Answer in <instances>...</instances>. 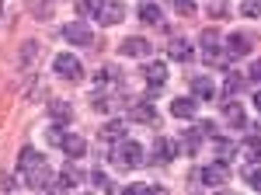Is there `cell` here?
Instances as JSON below:
<instances>
[{
    "label": "cell",
    "mask_w": 261,
    "mask_h": 195,
    "mask_svg": "<svg viewBox=\"0 0 261 195\" xmlns=\"http://www.w3.org/2000/svg\"><path fill=\"white\" fill-rule=\"evenodd\" d=\"M199 133H202V136H216V126H213V122H205V118H202V122H199Z\"/></svg>",
    "instance_id": "32"
},
{
    "label": "cell",
    "mask_w": 261,
    "mask_h": 195,
    "mask_svg": "<svg viewBox=\"0 0 261 195\" xmlns=\"http://www.w3.org/2000/svg\"><path fill=\"white\" fill-rule=\"evenodd\" d=\"M119 53L122 56H150V42L146 39H122V45H119Z\"/></svg>",
    "instance_id": "13"
},
{
    "label": "cell",
    "mask_w": 261,
    "mask_h": 195,
    "mask_svg": "<svg viewBox=\"0 0 261 195\" xmlns=\"http://www.w3.org/2000/svg\"><path fill=\"white\" fill-rule=\"evenodd\" d=\"M178 157V143L167 136H157V143H153V164H171Z\"/></svg>",
    "instance_id": "8"
},
{
    "label": "cell",
    "mask_w": 261,
    "mask_h": 195,
    "mask_svg": "<svg viewBox=\"0 0 261 195\" xmlns=\"http://www.w3.org/2000/svg\"><path fill=\"white\" fill-rule=\"evenodd\" d=\"M244 157H247V164H258L261 160V139L258 136H251V139H244Z\"/></svg>",
    "instance_id": "22"
},
{
    "label": "cell",
    "mask_w": 261,
    "mask_h": 195,
    "mask_svg": "<svg viewBox=\"0 0 261 195\" xmlns=\"http://www.w3.org/2000/svg\"><path fill=\"white\" fill-rule=\"evenodd\" d=\"M140 21L143 25H161V7H157V4H143L140 7Z\"/></svg>",
    "instance_id": "23"
},
{
    "label": "cell",
    "mask_w": 261,
    "mask_h": 195,
    "mask_svg": "<svg viewBox=\"0 0 261 195\" xmlns=\"http://www.w3.org/2000/svg\"><path fill=\"white\" fill-rule=\"evenodd\" d=\"M108 157H115V164L119 167H125V171H133V167H140L143 160V147L140 143H133V139H119V150L115 154H108Z\"/></svg>",
    "instance_id": "2"
},
{
    "label": "cell",
    "mask_w": 261,
    "mask_h": 195,
    "mask_svg": "<svg viewBox=\"0 0 261 195\" xmlns=\"http://www.w3.org/2000/svg\"><path fill=\"white\" fill-rule=\"evenodd\" d=\"M192 53H195V45H192V42H185V39L167 42V56H171V59H178V63L192 59Z\"/></svg>",
    "instance_id": "15"
},
{
    "label": "cell",
    "mask_w": 261,
    "mask_h": 195,
    "mask_svg": "<svg viewBox=\"0 0 261 195\" xmlns=\"http://www.w3.org/2000/svg\"><path fill=\"white\" fill-rule=\"evenodd\" d=\"M18 175H21V181H24L28 188H35V192H49V188H53V171H49V164L42 160V154L32 150V147L21 150Z\"/></svg>",
    "instance_id": "1"
},
{
    "label": "cell",
    "mask_w": 261,
    "mask_h": 195,
    "mask_svg": "<svg viewBox=\"0 0 261 195\" xmlns=\"http://www.w3.org/2000/svg\"><path fill=\"white\" fill-rule=\"evenodd\" d=\"M251 45H254V35H247V32H233V35L226 39V59L247 56V53H251Z\"/></svg>",
    "instance_id": "6"
},
{
    "label": "cell",
    "mask_w": 261,
    "mask_h": 195,
    "mask_svg": "<svg viewBox=\"0 0 261 195\" xmlns=\"http://www.w3.org/2000/svg\"><path fill=\"white\" fill-rule=\"evenodd\" d=\"M220 35L216 32H202V59L209 66H223L226 70V49H220Z\"/></svg>",
    "instance_id": "3"
},
{
    "label": "cell",
    "mask_w": 261,
    "mask_h": 195,
    "mask_svg": "<svg viewBox=\"0 0 261 195\" xmlns=\"http://www.w3.org/2000/svg\"><path fill=\"white\" fill-rule=\"evenodd\" d=\"M49 115L56 118V126H70L73 112H70V105H66V101H53V105H49Z\"/></svg>",
    "instance_id": "21"
},
{
    "label": "cell",
    "mask_w": 261,
    "mask_h": 195,
    "mask_svg": "<svg viewBox=\"0 0 261 195\" xmlns=\"http://www.w3.org/2000/svg\"><path fill=\"white\" fill-rule=\"evenodd\" d=\"M129 115H133V122H150V126L157 122V112H153V105H150V101H136Z\"/></svg>",
    "instance_id": "19"
},
{
    "label": "cell",
    "mask_w": 261,
    "mask_h": 195,
    "mask_svg": "<svg viewBox=\"0 0 261 195\" xmlns=\"http://www.w3.org/2000/svg\"><path fill=\"white\" fill-rule=\"evenodd\" d=\"M199 143H202L199 129H188V133H185V147H188V154H195V150H199Z\"/></svg>",
    "instance_id": "27"
},
{
    "label": "cell",
    "mask_w": 261,
    "mask_h": 195,
    "mask_svg": "<svg viewBox=\"0 0 261 195\" xmlns=\"http://www.w3.org/2000/svg\"><path fill=\"white\" fill-rule=\"evenodd\" d=\"M192 94L199 98V101H209V98H216V84L209 77H195L192 80Z\"/></svg>",
    "instance_id": "17"
},
{
    "label": "cell",
    "mask_w": 261,
    "mask_h": 195,
    "mask_svg": "<svg viewBox=\"0 0 261 195\" xmlns=\"http://www.w3.org/2000/svg\"><path fill=\"white\" fill-rule=\"evenodd\" d=\"M241 87H244V77L237 70H226V77H223V98H233Z\"/></svg>",
    "instance_id": "20"
},
{
    "label": "cell",
    "mask_w": 261,
    "mask_h": 195,
    "mask_svg": "<svg viewBox=\"0 0 261 195\" xmlns=\"http://www.w3.org/2000/svg\"><path fill=\"white\" fill-rule=\"evenodd\" d=\"M251 80H258V84H261V59L254 63V66H251Z\"/></svg>",
    "instance_id": "34"
},
{
    "label": "cell",
    "mask_w": 261,
    "mask_h": 195,
    "mask_svg": "<svg viewBox=\"0 0 261 195\" xmlns=\"http://www.w3.org/2000/svg\"><path fill=\"white\" fill-rule=\"evenodd\" d=\"M199 181H202V185H209V188H220L223 181H230V167H226V160H216V164H209L205 171H199Z\"/></svg>",
    "instance_id": "5"
},
{
    "label": "cell",
    "mask_w": 261,
    "mask_h": 195,
    "mask_svg": "<svg viewBox=\"0 0 261 195\" xmlns=\"http://www.w3.org/2000/svg\"><path fill=\"white\" fill-rule=\"evenodd\" d=\"M98 25H119L122 21V4L119 0H101V7H98Z\"/></svg>",
    "instance_id": "9"
},
{
    "label": "cell",
    "mask_w": 261,
    "mask_h": 195,
    "mask_svg": "<svg viewBox=\"0 0 261 195\" xmlns=\"http://www.w3.org/2000/svg\"><path fill=\"white\" fill-rule=\"evenodd\" d=\"M254 108H258V112H261V91H258V94H254Z\"/></svg>",
    "instance_id": "35"
},
{
    "label": "cell",
    "mask_w": 261,
    "mask_h": 195,
    "mask_svg": "<svg viewBox=\"0 0 261 195\" xmlns=\"http://www.w3.org/2000/svg\"><path fill=\"white\" fill-rule=\"evenodd\" d=\"M53 66H56V74H60L63 80H77V77H81V59L70 56V53H60Z\"/></svg>",
    "instance_id": "7"
},
{
    "label": "cell",
    "mask_w": 261,
    "mask_h": 195,
    "mask_svg": "<svg viewBox=\"0 0 261 195\" xmlns=\"http://www.w3.org/2000/svg\"><path fill=\"white\" fill-rule=\"evenodd\" d=\"M91 181H94V188H98V192H112V181L101 175V171H94V175H91Z\"/></svg>",
    "instance_id": "31"
},
{
    "label": "cell",
    "mask_w": 261,
    "mask_h": 195,
    "mask_svg": "<svg viewBox=\"0 0 261 195\" xmlns=\"http://www.w3.org/2000/svg\"><path fill=\"white\" fill-rule=\"evenodd\" d=\"M223 118H226L230 126H237V129H241L244 122H247V115H244V108H241V101H226V105H223Z\"/></svg>",
    "instance_id": "18"
},
{
    "label": "cell",
    "mask_w": 261,
    "mask_h": 195,
    "mask_svg": "<svg viewBox=\"0 0 261 195\" xmlns=\"http://www.w3.org/2000/svg\"><path fill=\"white\" fill-rule=\"evenodd\" d=\"M195 108H199V98H178V101H171V115L174 118H192Z\"/></svg>",
    "instance_id": "14"
},
{
    "label": "cell",
    "mask_w": 261,
    "mask_h": 195,
    "mask_svg": "<svg viewBox=\"0 0 261 195\" xmlns=\"http://www.w3.org/2000/svg\"><path fill=\"white\" fill-rule=\"evenodd\" d=\"M11 188H14V181H11L7 175H0V192H11Z\"/></svg>",
    "instance_id": "33"
},
{
    "label": "cell",
    "mask_w": 261,
    "mask_h": 195,
    "mask_svg": "<svg viewBox=\"0 0 261 195\" xmlns=\"http://www.w3.org/2000/svg\"><path fill=\"white\" fill-rule=\"evenodd\" d=\"M143 74H146V84H150V94H157L164 84H167V66L164 63H150Z\"/></svg>",
    "instance_id": "10"
},
{
    "label": "cell",
    "mask_w": 261,
    "mask_h": 195,
    "mask_svg": "<svg viewBox=\"0 0 261 195\" xmlns=\"http://www.w3.org/2000/svg\"><path fill=\"white\" fill-rule=\"evenodd\" d=\"M216 154H220V160H230L233 157V143L230 139H216Z\"/></svg>",
    "instance_id": "29"
},
{
    "label": "cell",
    "mask_w": 261,
    "mask_h": 195,
    "mask_svg": "<svg viewBox=\"0 0 261 195\" xmlns=\"http://www.w3.org/2000/svg\"><path fill=\"white\" fill-rule=\"evenodd\" d=\"M60 150L70 157V160H77V157L87 154V143H84V136H73V133H70V136L60 139Z\"/></svg>",
    "instance_id": "11"
},
{
    "label": "cell",
    "mask_w": 261,
    "mask_h": 195,
    "mask_svg": "<svg viewBox=\"0 0 261 195\" xmlns=\"http://www.w3.org/2000/svg\"><path fill=\"white\" fill-rule=\"evenodd\" d=\"M101 139H105V143H119V139H125V122H119V118L105 122V126H101Z\"/></svg>",
    "instance_id": "16"
},
{
    "label": "cell",
    "mask_w": 261,
    "mask_h": 195,
    "mask_svg": "<svg viewBox=\"0 0 261 195\" xmlns=\"http://www.w3.org/2000/svg\"><path fill=\"white\" fill-rule=\"evenodd\" d=\"M244 178H247V185H251L254 192H261V167H258V164H247Z\"/></svg>",
    "instance_id": "25"
},
{
    "label": "cell",
    "mask_w": 261,
    "mask_h": 195,
    "mask_svg": "<svg viewBox=\"0 0 261 195\" xmlns=\"http://www.w3.org/2000/svg\"><path fill=\"white\" fill-rule=\"evenodd\" d=\"M209 18H216V21H226V18H230L226 0H213V4H209Z\"/></svg>",
    "instance_id": "24"
},
{
    "label": "cell",
    "mask_w": 261,
    "mask_h": 195,
    "mask_svg": "<svg viewBox=\"0 0 261 195\" xmlns=\"http://www.w3.org/2000/svg\"><path fill=\"white\" fill-rule=\"evenodd\" d=\"M77 185H81V175H77L73 167H63L60 175L53 178V188H56V192H70V188H77Z\"/></svg>",
    "instance_id": "12"
},
{
    "label": "cell",
    "mask_w": 261,
    "mask_h": 195,
    "mask_svg": "<svg viewBox=\"0 0 261 195\" xmlns=\"http://www.w3.org/2000/svg\"><path fill=\"white\" fill-rule=\"evenodd\" d=\"M98 7H101V0H81V4H77V11H81L84 18H87V14L94 18V14H98Z\"/></svg>",
    "instance_id": "28"
},
{
    "label": "cell",
    "mask_w": 261,
    "mask_h": 195,
    "mask_svg": "<svg viewBox=\"0 0 261 195\" xmlns=\"http://www.w3.org/2000/svg\"><path fill=\"white\" fill-rule=\"evenodd\" d=\"M241 11L247 14V18H258V14H261V0H244Z\"/></svg>",
    "instance_id": "30"
},
{
    "label": "cell",
    "mask_w": 261,
    "mask_h": 195,
    "mask_svg": "<svg viewBox=\"0 0 261 195\" xmlns=\"http://www.w3.org/2000/svg\"><path fill=\"white\" fill-rule=\"evenodd\" d=\"M63 39L73 42V45H84V49H91V45H94V32H91L84 21H73V25H66V28H63Z\"/></svg>",
    "instance_id": "4"
},
{
    "label": "cell",
    "mask_w": 261,
    "mask_h": 195,
    "mask_svg": "<svg viewBox=\"0 0 261 195\" xmlns=\"http://www.w3.org/2000/svg\"><path fill=\"white\" fill-rule=\"evenodd\" d=\"M171 7L178 11L181 18H192L195 14V0H171Z\"/></svg>",
    "instance_id": "26"
}]
</instances>
